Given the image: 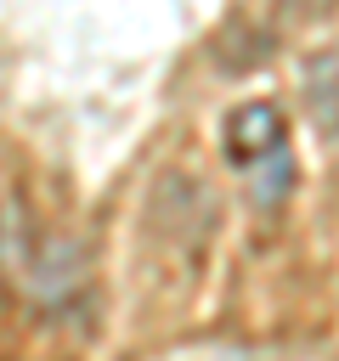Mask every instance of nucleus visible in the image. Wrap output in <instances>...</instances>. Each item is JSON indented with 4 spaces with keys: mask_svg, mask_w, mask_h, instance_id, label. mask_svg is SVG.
I'll use <instances>...</instances> for the list:
<instances>
[{
    "mask_svg": "<svg viewBox=\"0 0 339 361\" xmlns=\"http://www.w3.org/2000/svg\"><path fill=\"white\" fill-rule=\"evenodd\" d=\"M220 147H226V158H232L237 169H254L260 158L282 152V147H288L282 107H277V102H243V107H232L226 124H220Z\"/></svg>",
    "mask_w": 339,
    "mask_h": 361,
    "instance_id": "obj_1",
    "label": "nucleus"
},
{
    "mask_svg": "<svg viewBox=\"0 0 339 361\" xmlns=\"http://www.w3.org/2000/svg\"><path fill=\"white\" fill-rule=\"evenodd\" d=\"M305 113L328 141H339V51H322L305 68Z\"/></svg>",
    "mask_w": 339,
    "mask_h": 361,
    "instance_id": "obj_2",
    "label": "nucleus"
}]
</instances>
